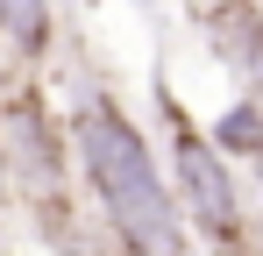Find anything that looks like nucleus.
Here are the masks:
<instances>
[{
    "label": "nucleus",
    "instance_id": "nucleus-7",
    "mask_svg": "<svg viewBox=\"0 0 263 256\" xmlns=\"http://www.w3.org/2000/svg\"><path fill=\"white\" fill-rule=\"evenodd\" d=\"M242 171H249V199H256V213H263V150H256V157H249Z\"/></svg>",
    "mask_w": 263,
    "mask_h": 256
},
{
    "label": "nucleus",
    "instance_id": "nucleus-2",
    "mask_svg": "<svg viewBox=\"0 0 263 256\" xmlns=\"http://www.w3.org/2000/svg\"><path fill=\"white\" fill-rule=\"evenodd\" d=\"M71 128L64 107L43 93V71H14L0 79V185L14 199H43L71 185Z\"/></svg>",
    "mask_w": 263,
    "mask_h": 256
},
{
    "label": "nucleus",
    "instance_id": "nucleus-4",
    "mask_svg": "<svg viewBox=\"0 0 263 256\" xmlns=\"http://www.w3.org/2000/svg\"><path fill=\"white\" fill-rule=\"evenodd\" d=\"M199 29L214 57L242 79V93L263 100V0H199Z\"/></svg>",
    "mask_w": 263,
    "mask_h": 256
},
{
    "label": "nucleus",
    "instance_id": "nucleus-5",
    "mask_svg": "<svg viewBox=\"0 0 263 256\" xmlns=\"http://www.w3.org/2000/svg\"><path fill=\"white\" fill-rule=\"evenodd\" d=\"M64 43V14L57 0H0V57L14 71H43Z\"/></svg>",
    "mask_w": 263,
    "mask_h": 256
},
{
    "label": "nucleus",
    "instance_id": "nucleus-6",
    "mask_svg": "<svg viewBox=\"0 0 263 256\" xmlns=\"http://www.w3.org/2000/svg\"><path fill=\"white\" fill-rule=\"evenodd\" d=\"M206 135H214V150H220V157L249 164V157L263 150V100H249V93H228V107L206 121Z\"/></svg>",
    "mask_w": 263,
    "mask_h": 256
},
{
    "label": "nucleus",
    "instance_id": "nucleus-1",
    "mask_svg": "<svg viewBox=\"0 0 263 256\" xmlns=\"http://www.w3.org/2000/svg\"><path fill=\"white\" fill-rule=\"evenodd\" d=\"M64 128H71L79 192L100 207L107 235H114V256H199L185 213H178V192L164 178L157 135L128 114L121 93L79 85L71 107H64Z\"/></svg>",
    "mask_w": 263,
    "mask_h": 256
},
{
    "label": "nucleus",
    "instance_id": "nucleus-3",
    "mask_svg": "<svg viewBox=\"0 0 263 256\" xmlns=\"http://www.w3.org/2000/svg\"><path fill=\"white\" fill-rule=\"evenodd\" d=\"M22 213H29V235H36L50 256H114V235H107L100 207H92L79 185L43 192V199H22Z\"/></svg>",
    "mask_w": 263,
    "mask_h": 256
}]
</instances>
